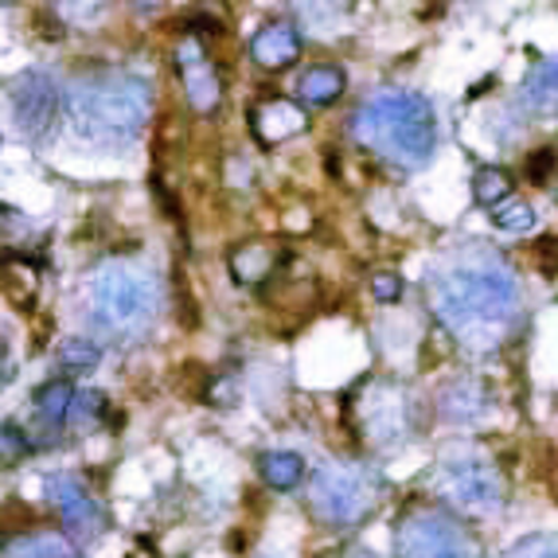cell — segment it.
<instances>
[{
  "label": "cell",
  "instance_id": "31",
  "mask_svg": "<svg viewBox=\"0 0 558 558\" xmlns=\"http://www.w3.org/2000/svg\"><path fill=\"white\" fill-rule=\"evenodd\" d=\"M137 4H157V0H137Z\"/></svg>",
  "mask_w": 558,
  "mask_h": 558
},
{
  "label": "cell",
  "instance_id": "19",
  "mask_svg": "<svg viewBox=\"0 0 558 558\" xmlns=\"http://www.w3.org/2000/svg\"><path fill=\"white\" fill-rule=\"evenodd\" d=\"M0 286H4V293H9L12 305L28 313L32 301H36V289H39L36 262H28V258H9L4 266H0Z\"/></svg>",
  "mask_w": 558,
  "mask_h": 558
},
{
  "label": "cell",
  "instance_id": "32",
  "mask_svg": "<svg viewBox=\"0 0 558 558\" xmlns=\"http://www.w3.org/2000/svg\"><path fill=\"white\" fill-rule=\"evenodd\" d=\"M355 558H375V555H355Z\"/></svg>",
  "mask_w": 558,
  "mask_h": 558
},
{
  "label": "cell",
  "instance_id": "5",
  "mask_svg": "<svg viewBox=\"0 0 558 558\" xmlns=\"http://www.w3.org/2000/svg\"><path fill=\"white\" fill-rule=\"evenodd\" d=\"M379 500V481L355 465H320L308 484V504L328 527H355Z\"/></svg>",
  "mask_w": 558,
  "mask_h": 558
},
{
  "label": "cell",
  "instance_id": "28",
  "mask_svg": "<svg viewBox=\"0 0 558 558\" xmlns=\"http://www.w3.org/2000/svg\"><path fill=\"white\" fill-rule=\"evenodd\" d=\"M372 293H375V301H383V305H395V301H402V278L391 270L372 274Z\"/></svg>",
  "mask_w": 558,
  "mask_h": 558
},
{
  "label": "cell",
  "instance_id": "23",
  "mask_svg": "<svg viewBox=\"0 0 558 558\" xmlns=\"http://www.w3.org/2000/svg\"><path fill=\"white\" fill-rule=\"evenodd\" d=\"M98 360H102V348H98V340L71 336V340H63V344H59V363H63L66 372H90V367H98Z\"/></svg>",
  "mask_w": 558,
  "mask_h": 558
},
{
  "label": "cell",
  "instance_id": "18",
  "mask_svg": "<svg viewBox=\"0 0 558 558\" xmlns=\"http://www.w3.org/2000/svg\"><path fill=\"white\" fill-rule=\"evenodd\" d=\"M348 78L340 66H308L298 83V94L305 106H332L340 94H344Z\"/></svg>",
  "mask_w": 558,
  "mask_h": 558
},
{
  "label": "cell",
  "instance_id": "14",
  "mask_svg": "<svg viewBox=\"0 0 558 558\" xmlns=\"http://www.w3.org/2000/svg\"><path fill=\"white\" fill-rule=\"evenodd\" d=\"M251 125L262 145H278V141L305 130V110H301L298 102H286V98H270V102H262L258 110H254Z\"/></svg>",
  "mask_w": 558,
  "mask_h": 558
},
{
  "label": "cell",
  "instance_id": "10",
  "mask_svg": "<svg viewBox=\"0 0 558 558\" xmlns=\"http://www.w3.org/2000/svg\"><path fill=\"white\" fill-rule=\"evenodd\" d=\"M177 66H180V78H184V94L192 110L196 113H211L223 98V83H219V71H215L211 56L204 51L196 36H184L177 51Z\"/></svg>",
  "mask_w": 558,
  "mask_h": 558
},
{
  "label": "cell",
  "instance_id": "9",
  "mask_svg": "<svg viewBox=\"0 0 558 558\" xmlns=\"http://www.w3.org/2000/svg\"><path fill=\"white\" fill-rule=\"evenodd\" d=\"M9 113H12V130L20 137H44L59 118V86L47 71H28L12 86L9 98Z\"/></svg>",
  "mask_w": 558,
  "mask_h": 558
},
{
  "label": "cell",
  "instance_id": "2",
  "mask_svg": "<svg viewBox=\"0 0 558 558\" xmlns=\"http://www.w3.org/2000/svg\"><path fill=\"white\" fill-rule=\"evenodd\" d=\"M153 113V90L145 78L130 71L98 66L90 75H78L66 90V130L98 149L130 145Z\"/></svg>",
  "mask_w": 558,
  "mask_h": 558
},
{
  "label": "cell",
  "instance_id": "15",
  "mask_svg": "<svg viewBox=\"0 0 558 558\" xmlns=\"http://www.w3.org/2000/svg\"><path fill=\"white\" fill-rule=\"evenodd\" d=\"M75 395L78 391L71 387V379H51L36 391V418L47 434H59L66 426L71 407H75Z\"/></svg>",
  "mask_w": 558,
  "mask_h": 558
},
{
  "label": "cell",
  "instance_id": "7",
  "mask_svg": "<svg viewBox=\"0 0 558 558\" xmlns=\"http://www.w3.org/2000/svg\"><path fill=\"white\" fill-rule=\"evenodd\" d=\"M441 493L469 515H493L504 504V481L484 457H449L441 465Z\"/></svg>",
  "mask_w": 558,
  "mask_h": 558
},
{
  "label": "cell",
  "instance_id": "30",
  "mask_svg": "<svg viewBox=\"0 0 558 558\" xmlns=\"http://www.w3.org/2000/svg\"><path fill=\"white\" fill-rule=\"evenodd\" d=\"M550 168H558V153L555 149H539V153H535V160L527 165V177L543 184V180L550 177Z\"/></svg>",
  "mask_w": 558,
  "mask_h": 558
},
{
  "label": "cell",
  "instance_id": "24",
  "mask_svg": "<svg viewBox=\"0 0 558 558\" xmlns=\"http://www.w3.org/2000/svg\"><path fill=\"white\" fill-rule=\"evenodd\" d=\"M32 449H36V441H32L28 429H20L16 422L0 426V469H16Z\"/></svg>",
  "mask_w": 558,
  "mask_h": 558
},
{
  "label": "cell",
  "instance_id": "6",
  "mask_svg": "<svg viewBox=\"0 0 558 558\" xmlns=\"http://www.w3.org/2000/svg\"><path fill=\"white\" fill-rule=\"evenodd\" d=\"M399 558H476V539L441 508L418 504L395 527Z\"/></svg>",
  "mask_w": 558,
  "mask_h": 558
},
{
  "label": "cell",
  "instance_id": "13",
  "mask_svg": "<svg viewBox=\"0 0 558 558\" xmlns=\"http://www.w3.org/2000/svg\"><path fill=\"white\" fill-rule=\"evenodd\" d=\"M0 558H83L66 531H20L0 543Z\"/></svg>",
  "mask_w": 558,
  "mask_h": 558
},
{
  "label": "cell",
  "instance_id": "8",
  "mask_svg": "<svg viewBox=\"0 0 558 558\" xmlns=\"http://www.w3.org/2000/svg\"><path fill=\"white\" fill-rule=\"evenodd\" d=\"M47 496L56 504V512L71 539H98L106 531V508L98 504V496L86 488L83 476H75V473L47 476Z\"/></svg>",
  "mask_w": 558,
  "mask_h": 558
},
{
  "label": "cell",
  "instance_id": "20",
  "mask_svg": "<svg viewBox=\"0 0 558 558\" xmlns=\"http://www.w3.org/2000/svg\"><path fill=\"white\" fill-rule=\"evenodd\" d=\"M274 251L270 246H262V242H251V246H239V251L231 254V270L239 281H262L274 274Z\"/></svg>",
  "mask_w": 558,
  "mask_h": 558
},
{
  "label": "cell",
  "instance_id": "3",
  "mask_svg": "<svg viewBox=\"0 0 558 558\" xmlns=\"http://www.w3.org/2000/svg\"><path fill=\"white\" fill-rule=\"evenodd\" d=\"M352 137L395 168H422L438 149V113L414 90H379L352 113Z\"/></svg>",
  "mask_w": 558,
  "mask_h": 558
},
{
  "label": "cell",
  "instance_id": "27",
  "mask_svg": "<svg viewBox=\"0 0 558 558\" xmlns=\"http://www.w3.org/2000/svg\"><path fill=\"white\" fill-rule=\"evenodd\" d=\"M504 558H558V535H527Z\"/></svg>",
  "mask_w": 558,
  "mask_h": 558
},
{
  "label": "cell",
  "instance_id": "21",
  "mask_svg": "<svg viewBox=\"0 0 558 558\" xmlns=\"http://www.w3.org/2000/svg\"><path fill=\"white\" fill-rule=\"evenodd\" d=\"M484 410V395H481V387H476L473 379H461V383H453L446 395H441V414L446 418H453V422H469V418H476Z\"/></svg>",
  "mask_w": 558,
  "mask_h": 558
},
{
  "label": "cell",
  "instance_id": "17",
  "mask_svg": "<svg viewBox=\"0 0 558 558\" xmlns=\"http://www.w3.org/2000/svg\"><path fill=\"white\" fill-rule=\"evenodd\" d=\"M520 102L535 113L558 106V59H543V63L531 66L527 78H523Z\"/></svg>",
  "mask_w": 558,
  "mask_h": 558
},
{
  "label": "cell",
  "instance_id": "26",
  "mask_svg": "<svg viewBox=\"0 0 558 558\" xmlns=\"http://www.w3.org/2000/svg\"><path fill=\"white\" fill-rule=\"evenodd\" d=\"M106 414V395L102 391H78L75 395V407H71V426L75 429H86V426H94V422L102 418Z\"/></svg>",
  "mask_w": 558,
  "mask_h": 558
},
{
  "label": "cell",
  "instance_id": "33",
  "mask_svg": "<svg viewBox=\"0 0 558 558\" xmlns=\"http://www.w3.org/2000/svg\"><path fill=\"white\" fill-rule=\"evenodd\" d=\"M555 196H558V192H555Z\"/></svg>",
  "mask_w": 558,
  "mask_h": 558
},
{
  "label": "cell",
  "instance_id": "16",
  "mask_svg": "<svg viewBox=\"0 0 558 558\" xmlns=\"http://www.w3.org/2000/svg\"><path fill=\"white\" fill-rule=\"evenodd\" d=\"M258 476L270 484L274 493H293L305 481V457L293 449H270L258 457Z\"/></svg>",
  "mask_w": 558,
  "mask_h": 558
},
{
  "label": "cell",
  "instance_id": "12",
  "mask_svg": "<svg viewBox=\"0 0 558 558\" xmlns=\"http://www.w3.org/2000/svg\"><path fill=\"white\" fill-rule=\"evenodd\" d=\"M367 429L383 446L407 438L410 429H414V402L407 399V391H395V399L367 402Z\"/></svg>",
  "mask_w": 558,
  "mask_h": 558
},
{
  "label": "cell",
  "instance_id": "11",
  "mask_svg": "<svg viewBox=\"0 0 558 558\" xmlns=\"http://www.w3.org/2000/svg\"><path fill=\"white\" fill-rule=\"evenodd\" d=\"M251 56L266 71H286L301 59V36L293 24H266L251 39Z\"/></svg>",
  "mask_w": 558,
  "mask_h": 558
},
{
  "label": "cell",
  "instance_id": "25",
  "mask_svg": "<svg viewBox=\"0 0 558 558\" xmlns=\"http://www.w3.org/2000/svg\"><path fill=\"white\" fill-rule=\"evenodd\" d=\"M493 227L508 234H527L535 227V207L520 204V199H508V204L493 207Z\"/></svg>",
  "mask_w": 558,
  "mask_h": 558
},
{
  "label": "cell",
  "instance_id": "4",
  "mask_svg": "<svg viewBox=\"0 0 558 558\" xmlns=\"http://www.w3.org/2000/svg\"><path fill=\"white\" fill-rule=\"evenodd\" d=\"M160 313V281L149 266L110 258L86 281V320L98 336L133 344L149 336Z\"/></svg>",
  "mask_w": 558,
  "mask_h": 558
},
{
  "label": "cell",
  "instance_id": "29",
  "mask_svg": "<svg viewBox=\"0 0 558 558\" xmlns=\"http://www.w3.org/2000/svg\"><path fill=\"white\" fill-rule=\"evenodd\" d=\"M293 4H298L308 20H328V16H340V9H344L348 0H293Z\"/></svg>",
  "mask_w": 558,
  "mask_h": 558
},
{
  "label": "cell",
  "instance_id": "22",
  "mask_svg": "<svg viewBox=\"0 0 558 558\" xmlns=\"http://www.w3.org/2000/svg\"><path fill=\"white\" fill-rule=\"evenodd\" d=\"M512 177L504 172V168H481L473 177V196H476V204H484V207H500V204H508L512 199Z\"/></svg>",
  "mask_w": 558,
  "mask_h": 558
},
{
  "label": "cell",
  "instance_id": "1",
  "mask_svg": "<svg viewBox=\"0 0 558 558\" xmlns=\"http://www.w3.org/2000/svg\"><path fill=\"white\" fill-rule=\"evenodd\" d=\"M429 298L438 320L457 340L496 344V336L515 320L520 281L496 254L465 251L429 270Z\"/></svg>",
  "mask_w": 558,
  "mask_h": 558
}]
</instances>
